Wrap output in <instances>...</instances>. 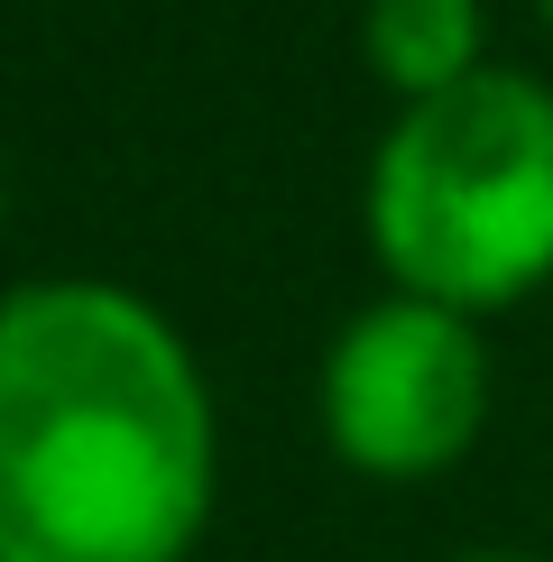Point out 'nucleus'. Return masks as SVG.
Instances as JSON below:
<instances>
[{"instance_id": "1", "label": "nucleus", "mask_w": 553, "mask_h": 562, "mask_svg": "<svg viewBox=\"0 0 553 562\" xmlns=\"http://www.w3.org/2000/svg\"><path fill=\"white\" fill-rule=\"evenodd\" d=\"M222 415L167 304L111 277L0 295V562H184Z\"/></svg>"}, {"instance_id": "2", "label": "nucleus", "mask_w": 553, "mask_h": 562, "mask_svg": "<svg viewBox=\"0 0 553 562\" xmlns=\"http://www.w3.org/2000/svg\"><path fill=\"white\" fill-rule=\"evenodd\" d=\"M369 259L397 295L489 323L553 286V83L479 65L397 102L360 184Z\"/></svg>"}, {"instance_id": "3", "label": "nucleus", "mask_w": 553, "mask_h": 562, "mask_svg": "<svg viewBox=\"0 0 553 562\" xmlns=\"http://www.w3.org/2000/svg\"><path fill=\"white\" fill-rule=\"evenodd\" d=\"M489 396H498V369H489L479 323L387 286L332 333L314 415L341 471L415 488V480H443L452 461H471V442L489 434Z\"/></svg>"}, {"instance_id": "4", "label": "nucleus", "mask_w": 553, "mask_h": 562, "mask_svg": "<svg viewBox=\"0 0 553 562\" xmlns=\"http://www.w3.org/2000/svg\"><path fill=\"white\" fill-rule=\"evenodd\" d=\"M360 56L397 102H425L489 65V19L479 0H360Z\"/></svg>"}, {"instance_id": "5", "label": "nucleus", "mask_w": 553, "mask_h": 562, "mask_svg": "<svg viewBox=\"0 0 553 562\" xmlns=\"http://www.w3.org/2000/svg\"><path fill=\"white\" fill-rule=\"evenodd\" d=\"M452 562H535V553H498V544H489V553H452Z\"/></svg>"}, {"instance_id": "6", "label": "nucleus", "mask_w": 553, "mask_h": 562, "mask_svg": "<svg viewBox=\"0 0 553 562\" xmlns=\"http://www.w3.org/2000/svg\"><path fill=\"white\" fill-rule=\"evenodd\" d=\"M0 222H10V176H0Z\"/></svg>"}, {"instance_id": "7", "label": "nucleus", "mask_w": 553, "mask_h": 562, "mask_svg": "<svg viewBox=\"0 0 553 562\" xmlns=\"http://www.w3.org/2000/svg\"><path fill=\"white\" fill-rule=\"evenodd\" d=\"M535 19H544V29H553V0H535Z\"/></svg>"}]
</instances>
